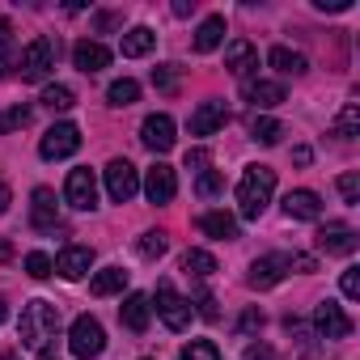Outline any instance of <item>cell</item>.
<instances>
[{"instance_id":"obj_53","label":"cell","mask_w":360,"mask_h":360,"mask_svg":"<svg viewBox=\"0 0 360 360\" xmlns=\"http://www.w3.org/2000/svg\"><path fill=\"white\" fill-rule=\"evenodd\" d=\"M144 360H153V356H144Z\"/></svg>"},{"instance_id":"obj_46","label":"cell","mask_w":360,"mask_h":360,"mask_svg":"<svg viewBox=\"0 0 360 360\" xmlns=\"http://www.w3.org/2000/svg\"><path fill=\"white\" fill-rule=\"evenodd\" d=\"M195 9V0H191V5H187V0H174V18H187Z\"/></svg>"},{"instance_id":"obj_1","label":"cell","mask_w":360,"mask_h":360,"mask_svg":"<svg viewBox=\"0 0 360 360\" xmlns=\"http://www.w3.org/2000/svg\"><path fill=\"white\" fill-rule=\"evenodd\" d=\"M271 191H276V169L271 165H250L238 178V208H242V217L259 221L263 208L271 204Z\"/></svg>"},{"instance_id":"obj_4","label":"cell","mask_w":360,"mask_h":360,"mask_svg":"<svg viewBox=\"0 0 360 360\" xmlns=\"http://www.w3.org/2000/svg\"><path fill=\"white\" fill-rule=\"evenodd\" d=\"M56 60H60V43L43 34V39H34V43L22 51V77H26V81H47L51 68H56Z\"/></svg>"},{"instance_id":"obj_23","label":"cell","mask_w":360,"mask_h":360,"mask_svg":"<svg viewBox=\"0 0 360 360\" xmlns=\"http://www.w3.org/2000/svg\"><path fill=\"white\" fill-rule=\"evenodd\" d=\"M267 64L276 68V72H284V77H301L309 64H305V56L301 51H288V47H271L267 51Z\"/></svg>"},{"instance_id":"obj_26","label":"cell","mask_w":360,"mask_h":360,"mask_svg":"<svg viewBox=\"0 0 360 360\" xmlns=\"http://www.w3.org/2000/svg\"><path fill=\"white\" fill-rule=\"evenodd\" d=\"M153 43H157V34H153L148 26H131V30L123 34V56H127V60L148 56V51H153Z\"/></svg>"},{"instance_id":"obj_28","label":"cell","mask_w":360,"mask_h":360,"mask_svg":"<svg viewBox=\"0 0 360 360\" xmlns=\"http://www.w3.org/2000/svg\"><path fill=\"white\" fill-rule=\"evenodd\" d=\"M335 136H339V140L360 136V106H356V102H347V106L339 110V119H335Z\"/></svg>"},{"instance_id":"obj_41","label":"cell","mask_w":360,"mask_h":360,"mask_svg":"<svg viewBox=\"0 0 360 360\" xmlns=\"http://www.w3.org/2000/svg\"><path fill=\"white\" fill-rule=\"evenodd\" d=\"M200 314H204L208 322H217V318H221V309H217V297H212V292H200Z\"/></svg>"},{"instance_id":"obj_5","label":"cell","mask_w":360,"mask_h":360,"mask_svg":"<svg viewBox=\"0 0 360 360\" xmlns=\"http://www.w3.org/2000/svg\"><path fill=\"white\" fill-rule=\"evenodd\" d=\"M77 148H81V127H77V123H51L47 136L39 140L43 161H64V157H72Z\"/></svg>"},{"instance_id":"obj_22","label":"cell","mask_w":360,"mask_h":360,"mask_svg":"<svg viewBox=\"0 0 360 360\" xmlns=\"http://www.w3.org/2000/svg\"><path fill=\"white\" fill-rule=\"evenodd\" d=\"M284 98L288 94L280 81H246V102H255V106H280Z\"/></svg>"},{"instance_id":"obj_27","label":"cell","mask_w":360,"mask_h":360,"mask_svg":"<svg viewBox=\"0 0 360 360\" xmlns=\"http://www.w3.org/2000/svg\"><path fill=\"white\" fill-rule=\"evenodd\" d=\"M250 136H255L259 144H280V136H284V123H280V119H267V115H255V123H250Z\"/></svg>"},{"instance_id":"obj_7","label":"cell","mask_w":360,"mask_h":360,"mask_svg":"<svg viewBox=\"0 0 360 360\" xmlns=\"http://www.w3.org/2000/svg\"><path fill=\"white\" fill-rule=\"evenodd\" d=\"M157 318H161L169 330H187V326H191V301L178 297L169 284H161V288H157Z\"/></svg>"},{"instance_id":"obj_6","label":"cell","mask_w":360,"mask_h":360,"mask_svg":"<svg viewBox=\"0 0 360 360\" xmlns=\"http://www.w3.org/2000/svg\"><path fill=\"white\" fill-rule=\"evenodd\" d=\"M102 174H106V195H110L115 204H127V200L140 191V174H136V165H131L127 157H115Z\"/></svg>"},{"instance_id":"obj_24","label":"cell","mask_w":360,"mask_h":360,"mask_svg":"<svg viewBox=\"0 0 360 360\" xmlns=\"http://www.w3.org/2000/svg\"><path fill=\"white\" fill-rule=\"evenodd\" d=\"M123 284H127V271H123V267H102V271L89 280V292H94V297H115V292H123Z\"/></svg>"},{"instance_id":"obj_17","label":"cell","mask_w":360,"mask_h":360,"mask_svg":"<svg viewBox=\"0 0 360 360\" xmlns=\"http://www.w3.org/2000/svg\"><path fill=\"white\" fill-rule=\"evenodd\" d=\"M89 267H94V250H89V246H64L60 259H56V271H60L64 280H81Z\"/></svg>"},{"instance_id":"obj_40","label":"cell","mask_w":360,"mask_h":360,"mask_svg":"<svg viewBox=\"0 0 360 360\" xmlns=\"http://www.w3.org/2000/svg\"><path fill=\"white\" fill-rule=\"evenodd\" d=\"M259 326H263V314H259V309H246L242 322H238V335H250V330H259Z\"/></svg>"},{"instance_id":"obj_38","label":"cell","mask_w":360,"mask_h":360,"mask_svg":"<svg viewBox=\"0 0 360 360\" xmlns=\"http://www.w3.org/2000/svg\"><path fill=\"white\" fill-rule=\"evenodd\" d=\"M339 195H343V204H360V178L356 174H343L339 178Z\"/></svg>"},{"instance_id":"obj_39","label":"cell","mask_w":360,"mask_h":360,"mask_svg":"<svg viewBox=\"0 0 360 360\" xmlns=\"http://www.w3.org/2000/svg\"><path fill=\"white\" fill-rule=\"evenodd\" d=\"M339 288H343V297H347V301H356V297H360V267H347V271H343V280H339Z\"/></svg>"},{"instance_id":"obj_25","label":"cell","mask_w":360,"mask_h":360,"mask_svg":"<svg viewBox=\"0 0 360 360\" xmlns=\"http://www.w3.org/2000/svg\"><path fill=\"white\" fill-rule=\"evenodd\" d=\"M200 229H204L208 238H221V242L238 238V221H233L229 212H204V217H200Z\"/></svg>"},{"instance_id":"obj_12","label":"cell","mask_w":360,"mask_h":360,"mask_svg":"<svg viewBox=\"0 0 360 360\" xmlns=\"http://www.w3.org/2000/svg\"><path fill=\"white\" fill-rule=\"evenodd\" d=\"M314 242H318V250H326V255H352V250H356V229L343 225V221H330V225L318 229Z\"/></svg>"},{"instance_id":"obj_20","label":"cell","mask_w":360,"mask_h":360,"mask_svg":"<svg viewBox=\"0 0 360 360\" xmlns=\"http://www.w3.org/2000/svg\"><path fill=\"white\" fill-rule=\"evenodd\" d=\"M284 217L288 221H318L322 217V200L314 191H288L284 195Z\"/></svg>"},{"instance_id":"obj_30","label":"cell","mask_w":360,"mask_h":360,"mask_svg":"<svg viewBox=\"0 0 360 360\" xmlns=\"http://www.w3.org/2000/svg\"><path fill=\"white\" fill-rule=\"evenodd\" d=\"M183 271H187V276H212V271H217V259H212L208 250H187V255H183Z\"/></svg>"},{"instance_id":"obj_19","label":"cell","mask_w":360,"mask_h":360,"mask_svg":"<svg viewBox=\"0 0 360 360\" xmlns=\"http://www.w3.org/2000/svg\"><path fill=\"white\" fill-rule=\"evenodd\" d=\"M225 68H229L233 77H250V72L259 68V51H255V43L233 39V43H229V51H225Z\"/></svg>"},{"instance_id":"obj_16","label":"cell","mask_w":360,"mask_h":360,"mask_svg":"<svg viewBox=\"0 0 360 360\" xmlns=\"http://www.w3.org/2000/svg\"><path fill=\"white\" fill-rule=\"evenodd\" d=\"M119 318H123V326L131 335H144L148 330V318H153V301L144 292H127V301L119 305Z\"/></svg>"},{"instance_id":"obj_45","label":"cell","mask_w":360,"mask_h":360,"mask_svg":"<svg viewBox=\"0 0 360 360\" xmlns=\"http://www.w3.org/2000/svg\"><path fill=\"white\" fill-rule=\"evenodd\" d=\"M292 267L297 271H318V259L314 255H292Z\"/></svg>"},{"instance_id":"obj_44","label":"cell","mask_w":360,"mask_h":360,"mask_svg":"<svg viewBox=\"0 0 360 360\" xmlns=\"http://www.w3.org/2000/svg\"><path fill=\"white\" fill-rule=\"evenodd\" d=\"M314 5L322 13H343V9H352V0H314Z\"/></svg>"},{"instance_id":"obj_37","label":"cell","mask_w":360,"mask_h":360,"mask_svg":"<svg viewBox=\"0 0 360 360\" xmlns=\"http://www.w3.org/2000/svg\"><path fill=\"white\" fill-rule=\"evenodd\" d=\"M153 85L169 94V89L178 85V68H174V64H161V68H153Z\"/></svg>"},{"instance_id":"obj_9","label":"cell","mask_w":360,"mask_h":360,"mask_svg":"<svg viewBox=\"0 0 360 360\" xmlns=\"http://www.w3.org/2000/svg\"><path fill=\"white\" fill-rule=\"evenodd\" d=\"M64 200H68L77 212L98 208V178H94V169H72V174H68V183H64Z\"/></svg>"},{"instance_id":"obj_48","label":"cell","mask_w":360,"mask_h":360,"mask_svg":"<svg viewBox=\"0 0 360 360\" xmlns=\"http://www.w3.org/2000/svg\"><path fill=\"white\" fill-rule=\"evenodd\" d=\"M309 157H314V153H309L305 144H301V148H292V161H297V165H309Z\"/></svg>"},{"instance_id":"obj_29","label":"cell","mask_w":360,"mask_h":360,"mask_svg":"<svg viewBox=\"0 0 360 360\" xmlns=\"http://www.w3.org/2000/svg\"><path fill=\"white\" fill-rule=\"evenodd\" d=\"M43 106H47V110H72V106H77V94H72L68 85H47V89H43Z\"/></svg>"},{"instance_id":"obj_49","label":"cell","mask_w":360,"mask_h":360,"mask_svg":"<svg viewBox=\"0 0 360 360\" xmlns=\"http://www.w3.org/2000/svg\"><path fill=\"white\" fill-rule=\"evenodd\" d=\"M9 34H13V26H9L5 18H0V47H5V43H9Z\"/></svg>"},{"instance_id":"obj_52","label":"cell","mask_w":360,"mask_h":360,"mask_svg":"<svg viewBox=\"0 0 360 360\" xmlns=\"http://www.w3.org/2000/svg\"><path fill=\"white\" fill-rule=\"evenodd\" d=\"M9 318V305H5V297H0V322H5Z\"/></svg>"},{"instance_id":"obj_2","label":"cell","mask_w":360,"mask_h":360,"mask_svg":"<svg viewBox=\"0 0 360 360\" xmlns=\"http://www.w3.org/2000/svg\"><path fill=\"white\" fill-rule=\"evenodd\" d=\"M56 330H60V309H56L51 301H26V309H22V322H18V335H22V343L43 352V347H51Z\"/></svg>"},{"instance_id":"obj_35","label":"cell","mask_w":360,"mask_h":360,"mask_svg":"<svg viewBox=\"0 0 360 360\" xmlns=\"http://www.w3.org/2000/svg\"><path fill=\"white\" fill-rule=\"evenodd\" d=\"M30 123V106H13V110H0V131H22Z\"/></svg>"},{"instance_id":"obj_8","label":"cell","mask_w":360,"mask_h":360,"mask_svg":"<svg viewBox=\"0 0 360 360\" xmlns=\"http://www.w3.org/2000/svg\"><path fill=\"white\" fill-rule=\"evenodd\" d=\"M288 271H292V255H263V259L250 263L246 284H250V288H276Z\"/></svg>"},{"instance_id":"obj_15","label":"cell","mask_w":360,"mask_h":360,"mask_svg":"<svg viewBox=\"0 0 360 360\" xmlns=\"http://www.w3.org/2000/svg\"><path fill=\"white\" fill-rule=\"evenodd\" d=\"M225 123H229L225 102H200V106L191 110V136H212V131H221Z\"/></svg>"},{"instance_id":"obj_43","label":"cell","mask_w":360,"mask_h":360,"mask_svg":"<svg viewBox=\"0 0 360 360\" xmlns=\"http://www.w3.org/2000/svg\"><path fill=\"white\" fill-rule=\"evenodd\" d=\"M242 360H276V352H271V347H267V343H250V347H246V356H242Z\"/></svg>"},{"instance_id":"obj_3","label":"cell","mask_w":360,"mask_h":360,"mask_svg":"<svg viewBox=\"0 0 360 360\" xmlns=\"http://www.w3.org/2000/svg\"><path fill=\"white\" fill-rule=\"evenodd\" d=\"M102 347H106L102 322L89 318V314H81V318L72 322V330H68V352H72L77 360H94V356H102Z\"/></svg>"},{"instance_id":"obj_47","label":"cell","mask_w":360,"mask_h":360,"mask_svg":"<svg viewBox=\"0 0 360 360\" xmlns=\"http://www.w3.org/2000/svg\"><path fill=\"white\" fill-rule=\"evenodd\" d=\"M9 204H13V195H9V187H5V183H0V217L9 212Z\"/></svg>"},{"instance_id":"obj_42","label":"cell","mask_w":360,"mask_h":360,"mask_svg":"<svg viewBox=\"0 0 360 360\" xmlns=\"http://www.w3.org/2000/svg\"><path fill=\"white\" fill-rule=\"evenodd\" d=\"M187 169L204 174V169H208V153H204V148H191V153H187Z\"/></svg>"},{"instance_id":"obj_36","label":"cell","mask_w":360,"mask_h":360,"mask_svg":"<svg viewBox=\"0 0 360 360\" xmlns=\"http://www.w3.org/2000/svg\"><path fill=\"white\" fill-rule=\"evenodd\" d=\"M221 187H225V178H221L217 169H204V174H200V183H195V191H200L204 200H208V195H217Z\"/></svg>"},{"instance_id":"obj_14","label":"cell","mask_w":360,"mask_h":360,"mask_svg":"<svg viewBox=\"0 0 360 360\" xmlns=\"http://www.w3.org/2000/svg\"><path fill=\"white\" fill-rule=\"evenodd\" d=\"M174 191H178L174 169H169L165 161H157V165L148 169V178H144V195H148V204H169V200H174Z\"/></svg>"},{"instance_id":"obj_50","label":"cell","mask_w":360,"mask_h":360,"mask_svg":"<svg viewBox=\"0 0 360 360\" xmlns=\"http://www.w3.org/2000/svg\"><path fill=\"white\" fill-rule=\"evenodd\" d=\"M9 259H13V246H9V242H0V263H9Z\"/></svg>"},{"instance_id":"obj_18","label":"cell","mask_w":360,"mask_h":360,"mask_svg":"<svg viewBox=\"0 0 360 360\" xmlns=\"http://www.w3.org/2000/svg\"><path fill=\"white\" fill-rule=\"evenodd\" d=\"M72 64H77L85 77H94V72H102V68L110 64V51H106L102 43H89V39H81V43L72 47Z\"/></svg>"},{"instance_id":"obj_13","label":"cell","mask_w":360,"mask_h":360,"mask_svg":"<svg viewBox=\"0 0 360 360\" xmlns=\"http://www.w3.org/2000/svg\"><path fill=\"white\" fill-rule=\"evenodd\" d=\"M314 326H318V335H326V339H347V335H352V318H347L335 301H322V305L314 309Z\"/></svg>"},{"instance_id":"obj_33","label":"cell","mask_w":360,"mask_h":360,"mask_svg":"<svg viewBox=\"0 0 360 360\" xmlns=\"http://www.w3.org/2000/svg\"><path fill=\"white\" fill-rule=\"evenodd\" d=\"M183 360H221V347L212 339H191L183 347Z\"/></svg>"},{"instance_id":"obj_51","label":"cell","mask_w":360,"mask_h":360,"mask_svg":"<svg viewBox=\"0 0 360 360\" xmlns=\"http://www.w3.org/2000/svg\"><path fill=\"white\" fill-rule=\"evenodd\" d=\"M39 360H60V356H56V347H43V352H39Z\"/></svg>"},{"instance_id":"obj_21","label":"cell","mask_w":360,"mask_h":360,"mask_svg":"<svg viewBox=\"0 0 360 360\" xmlns=\"http://www.w3.org/2000/svg\"><path fill=\"white\" fill-rule=\"evenodd\" d=\"M221 43H225V18H204L200 30H195V51L208 56V51H217Z\"/></svg>"},{"instance_id":"obj_31","label":"cell","mask_w":360,"mask_h":360,"mask_svg":"<svg viewBox=\"0 0 360 360\" xmlns=\"http://www.w3.org/2000/svg\"><path fill=\"white\" fill-rule=\"evenodd\" d=\"M106 98H110V106H131V102L140 98V85H136L131 77H123V81H115V85L106 89Z\"/></svg>"},{"instance_id":"obj_32","label":"cell","mask_w":360,"mask_h":360,"mask_svg":"<svg viewBox=\"0 0 360 360\" xmlns=\"http://www.w3.org/2000/svg\"><path fill=\"white\" fill-rule=\"evenodd\" d=\"M136 250H140V259H161V255H165V233H161V229H148V233H140Z\"/></svg>"},{"instance_id":"obj_10","label":"cell","mask_w":360,"mask_h":360,"mask_svg":"<svg viewBox=\"0 0 360 360\" xmlns=\"http://www.w3.org/2000/svg\"><path fill=\"white\" fill-rule=\"evenodd\" d=\"M140 140H144V148H153V153H169L174 148V119L169 115H148L144 123H140Z\"/></svg>"},{"instance_id":"obj_11","label":"cell","mask_w":360,"mask_h":360,"mask_svg":"<svg viewBox=\"0 0 360 360\" xmlns=\"http://www.w3.org/2000/svg\"><path fill=\"white\" fill-rule=\"evenodd\" d=\"M30 225L43 229V233L60 225V204H56L51 187H34V195H30Z\"/></svg>"},{"instance_id":"obj_34","label":"cell","mask_w":360,"mask_h":360,"mask_svg":"<svg viewBox=\"0 0 360 360\" xmlns=\"http://www.w3.org/2000/svg\"><path fill=\"white\" fill-rule=\"evenodd\" d=\"M26 271H30L34 280H47V276L56 271V263H51V255H43V250H30V255H26Z\"/></svg>"}]
</instances>
